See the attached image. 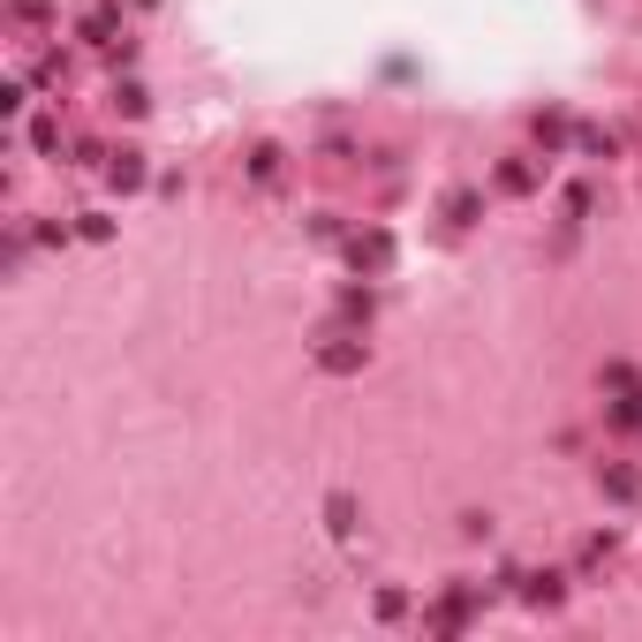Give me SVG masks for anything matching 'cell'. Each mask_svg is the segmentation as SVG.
Masks as SVG:
<instances>
[{
	"label": "cell",
	"mask_w": 642,
	"mask_h": 642,
	"mask_svg": "<svg viewBox=\"0 0 642 642\" xmlns=\"http://www.w3.org/2000/svg\"><path fill=\"white\" fill-rule=\"evenodd\" d=\"M521 598H529V604H559V598H567V582H559V574H521Z\"/></svg>",
	"instance_id": "8"
},
{
	"label": "cell",
	"mask_w": 642,
	"mask_h": 642,
	"mask_svg": "<svg viewBox=\"0 0 642 642\" xmlns=\"http://www.w3.org/2000/svg\"><path fill=\"white\" fill-rule=\"evenodd\" d=\"M469 612H476V590H446V598L431 604V628L454 635V628H469Z\"/></svg>",
	"instance_id": "4"
},
{
	"label": "cell",
	"mask_w": 642,
	"mask_h": 642,
	"mask_svg": "<svg viewBox=\"0 0 642 642\" xmlns=\"http://www.w3.org/2000/svg\"><path fill=\"white\" fill-rule=\"evenodd\" d=\"M84 39L128 61V45H122V8H114V0H91V8H84Z\"/></svg>",
	"instance_id": "1"
},
{
	"label": "cell",
	"mask_w": 642,
	"mask_h": 642,
	"mask_svg": "<svg viewBox=\"0 0 642 642\" xmlns=\"http://www.w3.org/2000/svg\"><path fill=\"white\" fill-rule=\"evenodd\" d=\"M499 189H507V197H529V189H537V167H529V159H507V167H499Z\"/></svg>",
	"instance_id": "9"
},
{
	"label": "cell",
	"mask_w": 642,
	"mask_h": 642,
	"mask_svg": "<svg viewBox=\"0 0 642 642\" xmlns=\"http://www.w3.org/2000/svg\"><path fill=\"white\" fill-rule=\"evenodd\" d=\"M99 174H106L114 189H144V152H128V144H122V152H106V167H99Z\"/></svg>",
	"instance_id": "5"
},
{
	"label": "cell",
	"mask_w": 642,
	"mask_h": 642,
	"mask_svg": "<svg viewBox=\"0 0 642 642\" xmlns=\"http://www.w3.org/2000/svg\"><path fill=\"white\" fill-rule=\"evenodd\" d=\"M598 484L612 491V499H642V476H635V469H620V462H604V469H598Z\"/></svg>",
	"instance_id": "7"
},
{
	"label": "cell",
	"mask_w": 642,
	"mask_h": 642,
	"mask_svg": "<svg viewBox=\"0 0 642 642\" xmlns=\"http://www.w3.org/2000/svg\"><path fill=\"white\" fill-rule=\"evenodd\" d=\"M348 265H355V272H371V280H379V272H393V235H385V227L355 235V242H348Z\"/></svg>",
	"instance_id": "2"
},
{
	"label": "cell",
	"mask_w": 642,
	"mask_h": 642,
	"mask_svg": "<svg viewBox=\"0 0 642 642\" xmlns=\"http://www.w3.org/2000/svg\"><path fill=\"white\" fill-rule=\"evenodd\" d=\"M76 235H84V242H114V219H106V213H84V227H76Z\"/></svg>",
	"instance_id": "17"
},
{
	"label": "cell",
	"mask_w": 642,
	"mask_h": 642,
	"mask_svg": "<svg viewBox=\"0 0 642 642\" xmlns=\"http://www.w3.org/2000/svg\"><path fill=\"white\" fill-rule=\"evenodd\" d=\"M8 15H15V23H31V31H39V23H53V0H8Z\"/></svg>",
	"instance_id": "13"
},
{
	"label": "cell",
	"mask_w": 642,
	"mask_h": 642,
	"mask_svg": "<svg viewBox=\"0 0 642 642\" xmlns=\"http://www.w3.org/2000/svg\"><path fill=\"white\" fill-rule=\"evenodd\" d=\"M325 529H333V537H355V499H348V491L325 499Z\"/></svg>",
	"instance_id": "10"
},
{
	"label": "cell",
	"mask_w": 642,
	"mask_h": 642,
	"mask_svg": "<svg viewBox=\"0 0 642 642\" xmlns=\"http://www.w3.org/2000/svg\"><path fill=\"white\" fill-rule=\"evenodd\" d=\"M23 99H31V84H0V122H15V114H23Z\"/></svg>",
	"instance_id": "16"
},
{
	"label": "cell",
	"mask_w": 642,
	"mask_h": 642,
	"mask_svg": "<svg viewBox=\"0 0 642 642\" xmlns=\"http://www.w3.org/2000/svg\"><path fill=\"white\" fill-rule=\"evenodd\" d=\"M363 363H371V348H363V341H325V348H318V371H333V379H355Z\"/></svg>",
	"instance_id": "3"
},
{
	"label": "cell",
	"mask_w": 642,
	"mask_h": 642,
	"mask_svg": "<svg viewBox=\"0 0 642 642\" xmlns=\"http://www.w3.org/2000/svg\"><path fill=\"white\" fill-rule=\"evenodd\" d=\"M61 76H69V61H61V53H39V69H31V84H61Z\"/></svg>",
	"instance_id": "15"
},
{
	"label": "cell",
	"mask_w": 642,
	"mask_h": 642,
	"mask_svg": "<svg viewBox=\"0 0 642 642\" xmlns=\"http://www.w3.org/2000/svg\"><path fill=\"white\" fill-rule=\"evenodd\" d=\"M476 205H484L476 189H454V197H446V227H469V219H476Z\"/></svg>",
	"instance_id": "12"
},
{
	"label": "cell",
	"mask_w": 642,
	"mask_h": 642,
	"mask_svg": "<svg viewBox=\"0 0 642 642\" xmlns=\"http://www.w3.org/2000/svg\"><path fill=\"white\" fill-rule=\"evenodd\" d=\"M280 167H288V152H280V144H257V152H250V182H265V189L280 182Z\"/></svg>",
	"instance_id": "6"
},
{
	"label": "cell",
	"mask_w": 642,
	"mask_h": 642,
	"mask_svg": "<svg viewBox=\"0 0 642 642\" xmlns=\"http://www.w3.org/2000/svg\"><path fill=\"white\" fill-rule=\"evenodd\" d=\"M537 144L559 152V144H567V114H537Z\"/></svg>",
	"instance_id": "14"
},
{
	"label": "cell",
	"mask_w": 642,
	"mask_h": 642,
	"mask_svg": "<svg viewBox=\"0 0 642 642\" xmlns=\"http://www.w3.org/2000/svg\"><path fill=\"white\" fill-rule=\"evenodd\" d=\"M106 106H114V114H128V122H136V114H144V106H152V99H144V84H114V99H106Z\"/></svg>",
	"instance_id": "11"
}]
</instances>
